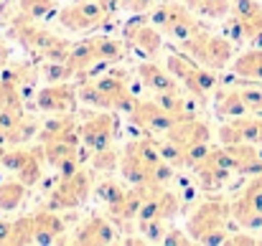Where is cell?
I'll list each match as a JSON object with an SVG mask.
<instances>
[{
    "label": "cell",
    "mask_w": 262,
    "mask_h": 246,
    "mask_svg": "<svg viewBox=\"0 0 262 246\" xmlns=\"http://www.w3.org/2000/svg\"><path fill=\"white\" fill-rule=\"evenodd\" d=\"M0 244H33V216H20V218L0 224Z\"/></svg>",
    "instance_id": "obj_21"
},
{
    "label": "cell",
    "mask_w": 262,
    "mask_h": 246,
    "mask_svg": "<svg viewBox=\"0 0 262 246\" xmlns=\"http://www.w3.org/2000/svg\"><path fill=\"white\" fill-rule=\"evenodd\" d=\"M214 109L216 114L222 117H245L250 114L245 102H242V94H239V86H222V89H214Z\"/></svg>",
    "instance_id": "obj_20"
},
{
    "label": "cell",
    "mask_w": 262,
    "mask_h": 246,
    "mask_svg": "<svg viewBox=\"0 0 262 246\" xmlns=\"http://www.w3.org/2000/svg\"><path fill=\"white\" fill-rule=\"evenodd\" d=\"M166 140L176 142L178 147H191V145H201V142H209L211 140V130L206 122H201L196 114L188 117V119H181L176 122L173 127L166 132Z\"/></svg>",
    "instance_id": "obj_14"
},
{
    "label": "cell",
    "mask_w": 262,
    "mask_h": 246,
    "mask_svg": "<svg viewBox=\"0 0 262 246\" xmlns=\"http://www.w3.org/2000/svg\"><path fill=\"white\" fill-rule=\"evenodd\" d=\"M115 241H117V229L104 216H89L87 221L79 226L77 236H74V244H87V246L115 244Z\"/></svg>",
    "instance_id": "obj_16"
},
{
    "label": "cell",
    "mask_w": 262,
    "mask_h": 246,
    "mask_svg": "<svg viewBox=\"0 0 262 246\" xmlns=\"http://www.w3.org/2000/svg\"><path fill=\"white\" fill-rule=\"evenodd\" d=\"M140 130H148V132H158V135H166L176 122H181L176 114H171L168 109H163L156 99H140L135 104V109L127 114Z\"/></svg>",
    "instance_id": "obj_12"
},
{
    "label": "cell",
    "mask_w": 262,
    "mask_h": 246,
    "mask_svg": "<svg viewBox=\"0 0 262 246\" xmlns=\"http://www.w3.org/2000/svg\"><path fill=\"white\" fill-rule=\"evenodd\" d=\"M166 69L173 74L176 79L181 82V86L193 94L199 102H206L214 89H216V71L201 66L199 61H193L191 56L186 54H168L166 59Z\"/></svg>",
    "instance_id": "obj_3"
},
{
    "label": "cell",
    "mask_w": 262,
    "mask_h": 246,
    "mask_svg": "<svg viewBox=\"0 0 262 246\" xmlns=\"http://www.w3.org/2000/svg\"><path fill=\"white\" fill-rule=\"evenodd\" d=\"M120 158H122V153H117L112 145H107V147H99V150H94V153H89V163H92V170H104V173H112L117 165H120Z\"/></svg>",
    "instance_id": "obj_26"
},
{
    "label": "cell",
    "mask_w": 262,
    "mask_h": 246,
    "mask_svg": "<svg viewBox=\"0 0 262 246\" xmlns=\"http://www.w3.org/2000/svg\"><path fill=\"white\" fill-rule=\"evenodd\" d=\"M67 64L72 66L74 77H82L92 69L102 66V56H99V36H92V38H84L79 43L72 46V54L67 59Z\"/></svg>",
    "instance_id": "obj_17"
},
{
    "label": "cell",
    "mask_w": 262,
    "mask_h": 246,
    "mask_svg": "<svg viewBox=\"0 0 262 246\" xmlns=\"http://www.w3.org/2000/svg\"><path fill=\"white\" fill-rule=\"evenodd\" d=\"M232 71L239 79L262 84V48H250V51L239 54L232 64Z\"/></svg>",
    "instance_id": "obj_22"
},
{
    "label": "cell",
    "mask_w": 262,
    "mask_h": 246,
    "mask_svg": "<svg viewBox=\"0 0 262 246\" xmlns=\"http://www.w3.org/2000/svg\"><path fill=\"white\" fill-rule=\"evenodd\" d=\"M56 10V0H18V15L28 20H43Z\"/></svg>",
    "instance_id": "obj_25"
},
{
    "label": "cell",
    "mask_w": 262,
    "mask_h": 246,
    "mask_svg": "<svg viewBox=\"0 0 262 246\" xmlns=\"http://www.w3.org/2000/svg\"><path fill=\"white\" fill-rule=\"evenodd\" d=\"M229 206L234 221L242 229H262V173L252 175V180L239 190V195Z\"/></svg>",
    "instance_id": "obj_8"
},
{
    "label": "cell",
    "mask_w": 262,
    "mask_h": 246,
    "mask_svg": "<svg viewBox=\"0 0 262 246\" xmlns=\"http://www.w3.org/2000/svg\"><path fill=\"white\" fill-rule=\"evenodd\" d=\"M3 167L10 170L28 188H33L43 178L41 150H28V147H20V145H10V147L5 145V150H3Z\"/></svg>",
    "instance_id": "obj_7"
},
{
    "label": "cell",
    "mask_w": 262,
    "mask_h": 246,
    "mask_svg": "<svg viewBox=\"0 0 262 246\" xmlns=\"http://www.w3.org/2000/svg\"><path fill=\"white\" fill-rule=\"evenodd\" d=\"M150 23L156 28H161L166 36H171L176 41H186L191 36H196L199 31H204L201 20L191 13L188 5H183L181 0H163L150 10Z\"/></svg>",
    "instance_id": "obj_4"
},
{
    "label": "cell",
    "mask_w": 262,
    "mask_h": 246,
    "mask_svg": "<svg viewBox=\"0 0 262 246\" xmlns=\"http://www.w3.org/2000/svg\"><path fill=\"white\" fill-rule=\"evenodd\" d=\"M232 15L242 23L247 43H262V5L257 0H234Z\"/></svg>",
    "instance_id": "obj_15"
},
{
    "label": "cell",
    "mask_w": 262,
    "mask_h": 246,
    "mask_svg": "<svg viewBox=\"0 0 262 246\" xmlns=\"http://www.w3.org/2000/svg\"><path fill=\"white\" fill-rule=\"evenodd\" d=\"M232 216V206L222 198H209L204 201L186 224V231L191 241L196 244H227V221Z\"/></svg>",
    "instance_id": "obj_1"
},
{
    "label": "cell",
    "mask_w": 262,
    "mask_h": 246,
    "mask_svg": "<svg viewBox=\"0 0 262 246\" xmlns=\"http://www.w3.org/2000/svg\"><path fill=\"white\" fill-rule=\"evenodd\" d=\"M181 3H183V5H188V8H191V10H196V8H199V3H201V0H181Z\"/></svg>",
    "instance_id": "obj_34"
},
{
    "label": "cell",
    "mask_w": 262,
    "mask_h": 246,
    "mask_svg": "<svg viewBox=\"0 0 262 246\" xmlns=\"http://www.w3.org/2000/svg\"><path fill=\"white\" fill-rule=\"evenodd\" d=\"M178 43H181V51L186 56H191L193 61H199L201 66H206L211 71L224 69L232 61V54H234V43L227 36L209 33L206 28L199 31L196 36L186 38V41H178Z\"/></svg>",
    "instance_id": "obj_2"
},
{
    "label": "cell",
    "mask_w": 262,
    "mask_h": 246,
    "mask_svg": "<svg viewBox=\"0 0 262 246\" xmlns=\"http://www.w3.org/2000/svg\"><path fill=\"white\" fill-rule=\"evenodd\" d=\"M26 193H28V185L23 180H18L15 175L10 180H3L0 183V211L3 213H13L23 206L26 201Z\"/></svg>",
    "instance_id": "obj_23"
},
{
    "label": "cell",
    "mask_w": 262,
    "mask_h": 246,
    "mask_svg": "<svg viewBox=\"0 0 262 246\" xmlns=\"http://www.w3.org/2000/svg\"><path fill=\"white\" fill-rule=\"evenodd\" d=\"M260 145H262V117H260Z\"/></svg>",
    "instance_id": "obj_35"
},
{
    "label": "cell",
    "mask_w": 262,
    "mask_h": 246,
    "mask_svg": "<svg viewBox=\"0 0 262 246\" xmlns=\"http://www.w3.org/2000/svg\"><path fill=\"white\" fill-rule=\"evenodd\" d=\"M196 10L206 18H227L232 15V0H201Z\"/></svg>",
    "instance_id": "obj_29"
},
{
    "label": "cell",
    "mask_w": 262,
    "mask_h": 246,
    "mask_svg": "<svg viewBox=\"0 0 262 246\" xmlns=\"http://www.w3.org/2000/svg\"><path fill=\"white\" fill-rule=\"evenodd\" d=\"M122 38L130 48L140 51L143 56H156L163 48V31L156 28L153 23H145L140 13L122 26Z\"/></svg>",
    "instance_id": "obj_9"
},
{
    "label": "cell",
    "mask_w": 262,
    "mask_h": 246,
    "mask_svg": "<svg viewBox=\"0 0 262 246\" xmlns=\"http://www.w3.org/2000/svg\"><path fill=\"white\" fill-rule=\"evenodd\" d=\"M168 221L163 218H148V221H140V236L143 241H153V244H163L166 236H168Z\"/></svg>",
    "instance_id": "obj_27"
},
{
    "label": "cell",
    "mask_w": 262,
    "mask_h": 246,
    "mask_svg": "<svg viewBox=\"0 0 262 246\" xmlns=\"http://www.w3.org/2000/svg\"><path fill=\"white\" fill-rule=\"evenodd\" d=\"M181 211V198L176 195L173 190L168 188H153L138 213L140 221H148V218H163V221H171L176 213Z\"/></svg>",
    "instance_id": "obj_13"
},
{
    "label": "cell",
    "mask_w": 262,
    "mask_h": 246,
    "mask_svg": "<svg viewBox=\"0 0 262 246\" xmlns=\"http://www.w3.org/2000/svg\"><path fill=\"white\" fill-rule=\"evenodd\" d=\"M61 236H64V221L54 213V208L38 211L33 216V244H56Z\"/></svg>",
    "instance_id": "obj_18"
},
{
    "label": "cell",
    "mask_w": 262,
    "mask_h": 246,
    "mask_svg": "<svg viewBox=\"0 0 262 246\" xmlns=\"http://www.w3.org/2000/svg\"><path fill=\"white\" fill-rule=\"evenodd\" d=\"M138 77H140V82H143L145 89H150V91H156V94H158V91L183 89L173 74H171L168 69L158 66V64H140V66H138Z\"/></svg>",
    "instance_id": "obj_19"
},
{
    "label": "cell",
    "mask_w": 262,
    "mask_h": 246,
    "mask_svg": "<svg viewBox=\"0 0 262 246\" xmlns=\"http://www.w3.org/2000/svg\"><path fill=\"white\" fill-rule=\"evenodd\" d=\"M5 61H8V46L0 41V71H3V66H5Z\"/></svg>",
    "instance_id": "obj_33"
},
{
    "label": "cell",
    "mask_w": 262,
    "mask_h": 246,
    "mask_svg": "<svg viewBox=\"0 0 262 246\" xmlns=\"http://www.w3.org/2000/svg\"><path fill=\"white\" fill-rule=\"evenodd\" d=\"M239 94H242L247 112L262 117V86H257V82H252L250 86H239Z\"/></svg>",
    "instance_id": "obj_28"
},
{
    "label": "cell",
    "mask_w": 262,
    "mask_h": 246,
    "mask_svg": "<svg viewBox=\"0 0 262 246\" xmlns=\"http://www.w3.org/2000/svg\"><path fill=\"white\" fill-rule=\"evenodd\" d=\"M79 137H82V147H87L89 153L112 145V140H115V117H112V112L102 109V112L87 117L79 125Z\"/></svg>",
    "instance_id": "obj_11"
},
{
    "label": "cell",
    "mask_w": 262,
    "mask_h": 246,
    "mask_svg": "<svg viewBox=\"0 0 262 246\" xmlns=\"http://www.w3.org/2000/svg\"><path fill=\"white\" fill-rule=\"evenodd\" d=\"M115 8L107 0H79L74 5H67L59 10V26L72 31V33H84L94 31L99 26H104V20L110 18Z\"/></svg>",
    "instance_id": "obj_5"
},
{
    "label": "cell",
    "mask_w": 262,
    "mask_h": 246,
    "mask_svg": "<svg viewBox=\"0 0 262 246\" xmlns=\"http://www.w3.org/2000/svg\"><path fill=\"white\" fill-rule=\"evenodd\" d=\"M79 96H77V86L69 82H54L46 84L43 89H38L36 94V104L41 112L46 114H67L74 112Z\"/></svg>",
    "instance_id": "obj_10"
},
{
    "label": "cell",
    "mask_w": 262,
    "mask_h": 246,
    "mask_svg": "<svg viewBox=\"0 0 262 246\" xmlns=\"http://www.w3.org/2000/svg\"><path fill=\"white\" fill-rule=\"evenodd\" d=\"M97 198L107 206V211H110V216L117 211V206L122 203V198H125V193H127V188L125 185H120L117 180H104V183H99L97 185Z\"/></svg>",
    "instance_id": "obj_24"
},
{
    "label": "cell",
    "mask_w": 262,
    "mask_h": 246,
    "mask_svg": "<svg viewBox=\"0 0 262 246\" xmlns=\"http://www.w3.org/2000/svg\"><path fill=\"white\" fill-rule=\"evenodd\" d=\"M122 8H127V10H133V13H143V10H148L156 0H117Z\"/></svg>",
    "instance_id": "obj_31"
},
{
    "label": "cell",
    "mask_w": 262,
    "mask_h": 246,
    "mask_svg": "<svg viewBox=\"0 0 262 246\" xmlns=\"http://www.w3.org/2000/svg\"><path fill=\"white\" fill-rule=\"evenodd\" d=\"M92 193V173L89 170H77L74 175L69 178H61V183L51 190V198H49V208L54 211H72V208H79Z\"/></svg>",
    "instance_id": "obj_6"
},
{
    "label": "cell",
    "mask_w": 262,
    "mask_h": 246,
    "mask_svg": "<svg viewBox=\"0 0 262 246\" xmlns=\"http://www.w3.org/2000/svg\"><path fill=\"white\" fill-rule=\"evenodd\" d=\"M257 239H252V236H229L227 239V244H255Z\"/></svg>",
    "instance_id": "obj_32"
},
{
    "label": "cell",
    "mask_w": 262,
    "mask_h": 246,
    "mask_svg": "<svg viewBox=\"0 0 262 246\" xmlns=\"http://www.w3.org/2000/svg\"><path fill=\"white\" fill-rule=\"evenodd\" d=\"M209 153H211L209 142H201V145H191V147H186V150H183V167H191V170H193L199 163L206 160Z\"/></svg>",
    "instance_id": "obj_30"
}]
</instances>
